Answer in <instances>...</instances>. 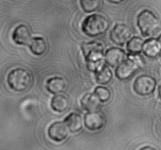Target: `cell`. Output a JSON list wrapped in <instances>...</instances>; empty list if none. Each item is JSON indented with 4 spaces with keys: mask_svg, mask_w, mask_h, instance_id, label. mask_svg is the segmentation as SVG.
<instances>
[{
    "mask_svg": "<svg viewBox=\"0 0 161 150\" xmlns=\"http://www.w3.org/2000/svg\"><path fill=\"white\" fill-rule=\"evenodd\" d=\"M96 80L102 85L108 84L113 79V73L107 65H101L95 71Z\"/></svg>",
    "mask_w": 161,
    "mask_h": 150,
    "instance_id": "2e32d148",
    "label": "cell"
},
{
    "mask_svg": "<svg viewBox=\"0 0 161 150\" xmlns=\"http://www.w3.org/2000/svg\"><path fill=\"white\" fill-rule=\"evenodd\" d=\"M51 107L55 112H63L69 107V101L63 94H55L52 98Z\"/></svg>",
    "mask_w": 161,
    "mask_h": 150,
    "instance_id": "ac0fdd59",
    "label": "cell"
},
{
    "mask_svg": "<svg viewBox=\"0 0 161 150\" xmlns=\"http://www.w3.org/2000/svg\"><path fill=\"white\" fill-rule=\"evenodd\" d=\"M142 52L149 58H156L161 54V46L156 39L150 38L145 40Z\"/></svg>",
    "mask_w": 161,
    "mask_h": 150,
    "instance_id": "7c38bea8",
    "label": "cell"
},
{
    "mask_svg": "<svg viewBox=\"0 0 161 150\" xmlns=\"http://www.w3.org/2000/svg\"><path fill=\"white\" fill-rule=\"evenodd\" d=\"M157 39V41L159 42V45H160V46H161V35H159V37H158L157 39Z\"/></svg>",
    "mask_w": 161,
    "mask_h": 150,
    "instance_id": "d4e9b609",
    "label": "cell"
},
{
    "mask_svg": "<svg viewBox=\"0 0 161 150\" xmlns=\"http://www.w3.org/2000/svg\"><path fill=\"white\" fill-rule=\"evenodd\" d=\"M132 30L129 26L123 24H118L114 25L110 33V39L116 45L123 46L130 39Z\"/></svg>",
    "mask_w": 161,
    "mask_h": 150,
    "instance_id": "52a82bcc",
    "label": "cell"
},
{
    "mask_svg": "<svg viewBox=\"0 0 161 150\" xmlns=\"http://www.w3.org/2000/svg\"><path fill=\"white\" fill-rule=\"evenodd\" d=\"M156 81L153 76L142 75L137 77L134 83V91L140 96H148L153 94L156 90Z\"/></svg>",
    "mask_w": 161,
    "mask_h": 150,
    "instance_id": "8992f818",
    "label": "cell"
},
{
    "mask_svg": "<svg viewBox=\"0 0 161 150\" xmlns=\"http://www.w3.org/2000/svg\"><path fill=\"white\" fill-rule=\"evenodd\" d=\"M84 120L86 128L92 131H100L106 123V119L100 111L87 112L85 115Z\"/></svg>",
    "mask_w": 161,
    "mask_h": 150,
    "instance_id": "ba28073f",
    "label": "cell"
},
{
    "mask_svg": "<svg viewBox=\"0 0 161 150\" xmlns=\"http://www.w3.org/2000/svg\"><path fill=\"white\" fill-rule=\"evenodd\" d=\"M158 96H159V99H161V84L158 87Z\"/></svg>",
    "mask_w": 161,
    "mask_h": 150,
    "instance_id": "cb8c5ba5",
    "label": "cell"
},
{
    "mask_svg": "<svg viewBox=\"0 0 161 150\" xmlns=\"http://www.w3.org/2000/svg\"><path fill=\"white\" fill-rule=\"evenodd\" d=\"M29 46L31 52L36 56L43 55L47 49V44H46L45 40L42 37L32 38Z\"/></svg>",
    "mask_w": 161,
    "mask_h": 150,
    "instance_id": "e0dca14e",
    "label": "cell"
},
{
    "mask_svg": "<svg viewBox=\"0 0 161 150\" xmlns=\"http://www.w3.org/2000/svg\"><path fill=\"white\" fill-rule=\"evenodd\" d=\"M93 94L97 96L100 102H107L111 98V91L105 86H97Z\"/></svg>",
    "mask_w": 161,
    "mask_h": 150,
    "instance_id": "44dd1931",
    "label": "cell"
},
{
    "mask_svg": "<svg viewBox=\"0 0 161 150\" xmlns=\"http://www.w3.org/2000/svg\"><path fill=\"white\" fill-rule=\"evenodd\" d=\"M145 41L140 37H133L126 44V49L131 55H138L142 52Z\"/></svg>",
    "mask_w": 161,
    "mask_h": 150,
    "instance_id": "d6986e66",
    "label": "cell"
},
{
    "mask_svg": "<svg viewBox=\"0 0 161 150\" xmlns=\"http://www.w3.org/2000/svg\"><path fill=\"white\" fill-rule=\"evenodd\" d=\"M137 26L145 37L156 35L161 27L159 20L157 17L149 10H143L137 16Z\"/></svg>",
    "mask_w": 161,
    "mask_h": 150,
    "instance_id": "3957f363",
    "label": "cell"
},
{
    "mask_svg": "<svg viewBox=\"0 0 161 150\" xmlns=\"http://www.w3.org/2000/svg\"><path fill=\"white\" fill-rule=\"evenodd\" d=\"M69 132V129L64 122H55L49 127L47 134L52 140L59 142L66 139Z\"/></svg>",
    "mask_w": 161,
    "mask_h": 150,
    "instance_id": "9c48e42d",
    "label": "cell"
},
{
    "mask_svg": "<svg viewBox=\"0 0 161 150\" xmlns=\"http://www.w3.org/2000/svg\"><path fill=\"white\" fill-rule=\"evenodd\" d=\"M46 88L47 91L52 94H59L63 92L66 88V83L62 77H52L47 80L46 83Z\"/></svg>",
    "mask_w": 161,
    "mask_h": 150,
    "instance_id": "9a60e30c",
    "label": "cell"
},
{
    "mask_svg": "<svg viewBox=\"0 0 161 150\" xmlns=\"http://www.w3.org/2000/svg\"><path fill=\"white\" fill-rule=\"evenodd\" d=\"M32 82V75L26 69L17 68L13 69L7 76V83L13 91L21 92L26 91Z\"/></svg>",
    "mask_w": 161,
    "mask_h": 150,
    "instance_id": "277c9868",
    "label": "cell"
},
{
    "mask_svg": "<svg viewBox=\"0 0 161 150\" xmlns=\"http://www.w3.org/2000/svg\"><path fill=\"white\" fill-rule=\"evenodd\" d=\"M110 3H114V4H119L120 3L123 2V0H108Z\"/></svg>",
    "mask_w": 161,
    "mask_h": 150,
    "instance_id": "603a6c76",
    "label": "cell"
},
{
    "mask_svg": "<svg viewBox=\"0 0 161 150\" xmlns=\"http://www.w3.org/2000/svg\"><path fill=\"white\" fill-rule=\"evenodd\" d=\"M109 22L108 19L100 14H92L83 21L81 29L86 35L97 37L103 35L108 31Z\"/></svg>",
    "mask_w": 161,
    "mask_h": 150,
    "instance_id": "7a4b0ae2",
    "label": "cell"
},
{
    "mask_svg": "<svg viewBox=\"0 0 161 150\" xmlns=\"http://www.w3.org/2000/svg\"><path fill=\"white\" fill-rule=\"evenodd\" d=\"M139 150H156V149L152 146H144L142 147V148H140Z\"/></svg>",
    "mask_w": 161,
    "mask_h": 150,
    "instance_id": "7402d4cb",
    "label": "cell"
},
{
    "mask_svg": "<svg viewBox=\"0 0 161 150\" xmlns=\"http://www.w3.org/2000/svg\"><path fill=\"white\" fill-rule=\"evenodd\" d=\"M80 7L86 13H92L98 10L100 6V0H80Z\"/></svg>",
    "mask_w": 161,
    "mask_h": 150,
    "instance_id": "ffe728a7",
    "label": "cell"
},
{
    "mask_svg": "<svg viewBox=\"0 0 161 150\" xmlns=\"http://www.w3.org/2000/svg\"><path fill=\"white\" fill-rule=\"evenodd\" d=\"M64 123L66 125L69 131L71 133L79 132L82 129L81 116L76 112H72L65 118Z\"/></svg>",
    "mask_w": 161,
    "mask_h": 150,
    "instance_id": "5bb4252c",
    "label": "cell"
},
{
    "mask_svg": "<svg viewBox=\"0 0 161 150\" xmlns=\"http://www.w3.org/2000/svg\"><path fill=\"white\" fill-rule=\"evenodd\" d=\"M12 38L15 43L21 46L29 45L32 37L31 33L28 27L25 24H20L14 29L12 35Z\"/></svg>",
    "mask_w": 161,
    "mask_h": 150,
    "instance_id": "8fae6325",
    "label": "cell"
},
{
    "mask_svg": "<svg viewBox=\"0 0 161 150\" xmlns=\"http://www.w3.org/2000/svg\"><path fill=\"white\" fill-rule=\"evenodd\" d=\"M80 105L88 112H98L100 109V101L94 94H87L80 100Z\"/></svg>",
    "mask_w": 161,
    "mask_h": 150,
    "instance_id": "4fadbf2b",
    "label": "cell"
},
{
    "mask_svg": "<svg viewBox=\"0 0 161 150\" xmlns=\"http://www.w3.org/2000/svg\"><path fill=\"white\" fill-rule=\"evenodd\" d=\"M126 58V54L124 50L117 47L110 48L104 54L105 62L111 67H118Z\"/></svg>",
    "mask_w": 161,
    "mask_h": 150,
    "instance_id": "30bf717a",
    "label": "cell"
},
{
    "mask_svg": "<svg viewBox=\"0 0 161 150\" xmlns=\"http://www.w3.org/2000/svg\"><path fill=\"white\" fill-rule=\"evenodd\" d=\"M143 63L140 56L130 54L116 68V76L120 80H129L142 67Z\"/></svg>",
    "mask_w": 161,
    "mask_h": 150,
    "instance_id": "5b68a950",
    "label": "cell"
},
{
    "mask_svg": "<svg viewBox=\"0 0 161 150\" xmlns=\"http://www.w3.org/2000/svg\"><path fill=\"white\" fill-rule=\"evenodd\" d=\"M80 48L89 69L95 72L101 65L100 62L103 56V46L97 42H88L83 43Z\"/></svg>",
    "mask_w": 161,
    "mask_h": 150,
    "instance_id": "6da1fadb",
    "label": "cell"
}]
</instances>
